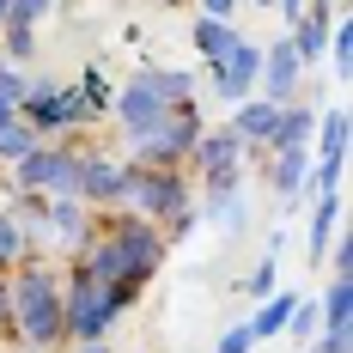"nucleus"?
<instances>
[{
  "label": "nucleus",
  "mask_w": 353,
  "mask_h": 353,
  "mask_svg": "<svg viewBox=\"0 0 353 353\" xmlns=\"http://www.w3.org/2000/svg\"><path fill=\"white\" fill-rule=\"evenodd\" d=\"M323 55H329V73L347 85V73H353V19L347 12H335V31H329V49Z\"/></svg>",
  "instance_id": "nucleus-27"
},
{
  "label": "nucleus",
  "mask_w": 353,
  "mask_h": 353,
  "mask_svg": "<svg viewBox=\"0 0 353 353\" xmlns=\"http://www.w3.org/2000/svg\"><path fill=\"white\" fill-rule=\"evenodd\" d=\"M128 176H134L128 159H110V152H98V146H85V152H79V189H73V201H79V208H92V213L122 208Z\"/></svg>",
  "instance_id": "nucleus-11"
},
{
  "label": "nucleus",
  "mask_w": 353,
  "mask_h": 353,
  "mask_svg": "<svg viewBox=\"0 0 353 353\" xmlns=\"http://www.w3.org/2000/svg\"><path fill=\"white\" fill-rule=\"evenodd\" d=\"M244 286H250V299H256V305H262L268 292H281V250H262V262L250 268Z\"/></svg>",
  "instance_id": "nucleus-29"
},
{
  "label": "nucleus",
  "mask_w": 353,
  "mask_h": 353,
  "mask_svg": "<svg viewBox=\"0 0 353 353\" xmlns=\"http://www.w3.org/2000/svg\"><path fill=\"white\" fill-rule=\"evenodd\" d=\"M6 305H12V274H0V335H6Z\"/></svg>",
  "instance_id": "nucleus-38"
},
{
  "label": "nucleus",
  "mask_w": 353,
  "mask_h": 353,
  "mask_svg": "<svg viewBox=\"0 0 353 353\" xmlns=\"http://www.w3.org/2000/svg\"><path fill=\"white\" fill-rule=\"evenodd\" d=\"M311 159H347V110H317V128H311Z\"/></svg>",
  "instance_id": "nucleus-20"
},
{
  "label": "nucleus",
  "mask_w": 353,
  "mask_h": 353,
  "mask_svg": "<svg viewBox=\"0 0 353 353\" xmlns=\"http://www.w3.org/2000/svg\"><path fill=\"white\" fill-rule=\"evenodd\" d=\"M6 6H12V0H0V25H6Z\"/></svg>",
  "instance_id": "nucleus-42"
},
{
  "label": "nucleus",
  "mask_w": 353,
  "mask_h": 353,
  "mask_svg": "<svg viewBox=\"0 0 353 353\" xmlns=\"http://www.w3.org/2000/svg\"><path fill=\"white\" fill-rule=\"evenodd\" d=\"M244 213H250L244 189H225V195H201V219H213L219 232H244Z\"/></svg>",
  "instance_id": "nucleus-24"
},
{
  "label": "nucleus",
  "mask_w": 353,
  "mask_h": 353,
  "mask_svg": "<svg viewBox=\"0 0 353 353\" xmlns=\"http://www.w3.org/2000/svg\"><path fill=\"white\" fill-rule=\"evenodd\" d=\"M79 353H110V347H104V341H85V347H79Z\"/></svg>",
  "instance_id": "nucleus-40"
},
{
  "label": "nucleus",
  "mask_w": 353,
  "mask_h": 353,
  "mask_svg": "<svg viewBox=\"0 0 353 353\" xmlns=\"http://www.w3.org/2000/svg\"><path fill=\"white\" fill-rule=\"evenodd\" d=\"M201 134H208V116H201V98H189L128 141V165H189Z\"/></svg>",
  "instance_id": "nucleus-4"
},
{
  "label": "nucleus",
  "mask_w": 353,
  "mask_h": 353,
  "mask_svg": "<svg viewBox=\"0 0 353 353\" xmlns=\"http://www.w3.org/2000/svg\"><path fill=\"white\" fill-rule=\"evenodd\" d=\"M317 317H323V329H353V274H329Z\"/></svg>",
  "instance_id": "nucleus-23"
},
{
  "label": "nucleus",
  "mask_w": 353,
  "mask_h": 353,
  "mask_svg": "<svg viewBox=\"0 0 353 353\" xmlns=\"http://www.w3.org/2000/svg\"><path fill=\"white\" fill-rule=\"evenodd\" d=\"M305 353H317V347H305Z\"/></svg>",
  "instance_id": "nucleus-45"
},
{
  "label": "nucleus",
  "mask_w": 353,
  "mask_h": 353,
  "mask_svg": "<svg viewBox=\"0 0 353 353\" xmlns=\"http://www.w3.org/2000/svg\"><path fill=\"white\" fill-rule=\"evenodd\" d=\"M0 189H6V171H0Z\"/></svg>",
  "instance_id": "nucleus-44"
},
{
  "label": "nucleus",
  "mask_w": 353,
  "mask_h": 353,
  "mask_svg": "<svg viewBox=\"0 0 353 353\" xmlns=\"http://www.w3.org/2000/svg\"><path fill=\"white\" fill-rule=\"evenodd\" d=\"M31 232H25V225H19V219H12V213L0 208V274H12V268H19V262H25V256H31Z\"/></svg>",
  "instance_id": "nucleus-26"
},
{
  "label": "nucleus",
  "mask_w": 353,
  "mask_h": 353,
  "mask_svg": "<svg viewBox=\"0 0 353 353\" xmlns=\"http://www.w3.org/2000/svg\"><path fill=\"white\" fill-rule=\"evenodd\" d=\"M98 219V232H104L110 244L122 250L134 268H146V274H159V262H165V232L152 225V219H141V213H128V208H110V213H92Z\"/></svg>",
  "instance_id": "nucleus-10"
},
{
  "label": "nucleus",
  "mask_w": 353,
  "mask_h": 353,
  "mask_svg": "<svg viewBox=\"0 0 353 353\" xmlns=\"http://www.w3.org/2000/svg\"><path fill=\"white\" fill-rule=\"evenodd\" d=\"M213 353H256V335H250L244 323H232V329L219 335V347H213Z\"/></svg>",
  "instance_id": "nucleus-35"
},
{
  "label": "nucleus",
  "mask_w": 353,
  "mask_h": 353,
  "mask_svg": "<svg viewBox=\"0 0 353 353\" xmlns=\"http://www.w3.org/2000/svg\"><path fill=\"white\" fill-rule=\"evenodd\" d=\"M311 128H317V104L311 98H299V104H281V122H274V134L262 152H286V146H311Z\"/></svg>",
  "instance_id": "nucleus-18"
},
{
  "label": "nucleus",
  "mask_w": 353,
  "mask_h": 353,
  "mask_svg": "<svg viewBox=\"0 0 353 353\" xmlns=\"http://www.w3.org/2000/svg\"><path fill=\"white\" fill-rule=\"evenodd\" d=\"M122 311H128V299H122L116 286L92 281V274L73 268V262H61V317H68V341H73V347L104 341Z\"/></svg>",
  "instance_id": "nucleus-3"
},
{
  "label": "nucleus",
  "mask_w": 353,
  "mask_h": 353,
  "mask_svg": "<svg viewBox=\"0 0 353 353\" xmlns=\"http://www.w3.org/2000/svg\"><path fill=\"white\" fill-rule=\"evenodd\" d=\"M256 73H262V43L238 37V49H232L225 61H213V68H208V85H213L219 104H244L250 92H256Z\"/></svg>",
  "instance_id": "nucleus-13"
},
{
  "label": "nucleus",
  "mask_w": 353,
  "mask_h": 353,
  "mask_svg": "<svg viewBox=\"0 0 353 353\" xmlns=\"http://www.w3.org/2000/svg\"><path fill=\"white\" fill-rule=\"evenodd\" d=\"M0 55H6L12 68H31V55H37V31H19V25H6V31H0Z\"/></svg>",
  "instance_id": "nucleus-32"
},
{
  "label": "nucleus",
  "mask_w": 353,
  "mask_h": 353,
  "mask_svg": "<svg viewBox=\"0 0 353 353\" xmlns=\"http://www.w3.org/2000/svg\"><path fill=\"white\" fill-rule=\"evenodd\" d=\"M250 6H262V12H274V0H250Z\"/></svg>",
  "instance_id": "nucleus-41"
},
{
  "label": "nucleus",
  "mask_w": 353,
  "mask_h": 353,
  "mask_svg": "<svg viewBox=\"0 0 353 353\" xmlns=\"http://www.w3.org/2000/svg\"><path fill=\"white\" fill-rule=\"evenodd\" d=\"M68 262H73V268H85L92 281L116 286V292H122L128 305H134V299H141L146 286H152V274H146V268H134V262H128V256H122V250H116V244L104 238V232H98V219H92V238H85V244L73 250Z\"/></svg>",
  "instance_id": "nucleus-9"
},
{
  "label": "nucleus",
  "mask_w": 353,
  "mask_h": 353,
  "mask_svg": "<svg viewBox=\"0 0 353 353\" xmlns=\"http://www.w3.org/2000/svg\"><path fill=\"white\" fill-rule=\"evenodd\" d=\"M189 37H195V55H201L208 68H213V61H225V55L238 49V25H219V19H195Z\"/></svg>",
  "instance_id": "nucleus-21"
},
{
  "label": "nucleus",
  "mask_w": 353,
  "mask_h": 353,
  "mask_svg": "<svg viewBox=\"0 0 353 353\" xmlns=\"http://www.w3.org/2000/svg\"><path fill=\"white\" fill-rule=\"evenodd\" d=\"M189 201H201V195H195L189 165H134L128 195H122V208L141 213V219H152V225H165V219H171V213H183Z\"/></svg>",
  "instance_id": "nucleus-5"
},
{
  "label": "nucleus",
  "mask_w": 353,
  "mask_h": 353,
  "mask_svg": "<svg viewBox=\"0 0 353 353\" xmlns=\"http://www.w3.org/2000/svg\"><path fill=\"white\" fill-rule=\"evenodd\" d=\"M341 176H347V159H311V171H305V189H299V201H323V195H341Z\"/></svg>",
  "instance_id": "nucleus-25"
},
{
  "label": "nucleus",
  "mask_w": 353,
  "mask_h": 353,
  "mask_svg": "<svg viewBox=\"0 0 353 353\" xmlns=\"http://www.w3.org/2000/svg\"><path fill=\"white\" fill-rule=\"evenodd\" d=\"M286 335H292V341H299V347H311V341H317V335H323V317H317V299H299V305H292V317H286Z\"/></svg>",
  "instance_id": "nucleus-30"
},
{
  "label": "nucleus",
  "mask_w": 353,
  "mask_h": 353,
  "mask_svg": "<svg viewBox=\"0 0 353 353\" xmlns=\"http://www.w3.org/2000/svg\"><path fill=\"white\" fill-rule=\"evenodd\" d=\"M189 176H195V195H225V189H244L250 183V146L219 122L208 128L195 152H189Z\"/></svg>",
  "instance_id": "nucleus-6"
},
{
  "label": "nucleus",
  "mask_w": 353,
  "mask_h": 353,
  "mask_svg": "<svg viewBox=\"0 0 353 353\" xmlns=\"http://www.w3.org/2000/svg\"><path fill=\"white\" fill-rule=\"evenodd\" d=\"M335 232H341V195H323V201H311V262H323V256H329Z\"/></svg>",
  "instance_id": "nucleus-22"
},
{
  "label": "nucleus",
  "mask_w": 353,
  "mask_h": 353,
  "mask_svg": "<svg viewBox=\"0 0 353 353\" xmlns=\"http://www.w3.org/2000/svg\"><path fill=\"white\" fill-rule=\"evenodd\" d=\"M189 98H201V79L189 68H134L116 92H110V122L134 141L141 128H152L165 110L189 104Z\"/></svg>",
  "instance_id": "nucleus-2"
},
{
  "label": "nucleus",
  "mask_w": 353,
  "mask_h": 353,
  "mask_svg": "<svg viewBox=\"0 0 353 353\" xmlns=\"http://www.w3.org/2000/svg\"><path fill=\"white\" fill-rule=\"evenodd\" d=\"M305 171H311V146H286V152H268V165H262V183H268L281 201H299V189H305Z\"/></svg>",
  "instance_id": "nucleus-17"
},
{
  "label": "nucleus",
  "mask_w": 353,
  "mask_h": 353,
  "mask_svg": "<svg viewBox=\"0 0 353 353\" xmlns=\"http://www.w3.org/2000/svg\"><path fill=\"white\" fill-rule=\"evenodd\" d=\"M329 274H353V244H347V238L329 244Z\"/></svg>",
  "instance_id": "nucleus-37"
},
{
  "label": "nucleus",
  "mask_w": 353,
  "mask_h": 353,
  "mask_svg": "<svg viewBox=\"0 0 353 353\" xmlns=\"http://www.w3.org/2000/svg\"><path fill=\"white\" fill-rule=\"evenodd\" d=\"M49 12H55V0H12V6H6V25H19V31H37ZM6 25H0V31H6Z\"/></svg>",
  "instance_id": "nucleus-33"
},
{
  "label": "nucleus",
  "mask_w": 353,
  "mask_h": 353,
  "mask_svg": "<svg viewBox=\"0 0 353 353\" xmlns=\"http://www.w3.org/2000/svg\"><path fill=\"white\" fill-rule=\"evenodd\" d=\"M73 92H79V104H85V116L98 122V116H110V79L98 68H85L79 79H73Z\"/></svg>",
  "instance_id": "nucleus-28"
},
{
  "label": "nucleus",
  "mask_w": 353,
  "mask_h": 353,
  "mask_svg": "<svg viewBox=\"0 0 353 353\" xmlns=\"http://www.w3.org/2000/svg\"><path fill=\"white\" fill-rule=\"evenodd\" d=\"M274 122H281V104H268V98H256V92H250L244 104H232V116H225V128H232L250 152H262V146H268Z\"/></svg>",
  "instance_id": "nucleus-16"
},
{
  "label": "nucleus",
  "mask_w": 353,
  "mask_h": 353,
  "mask_svg": "<svg viewBox=\"0 0 353 353\" xmlns=\"http://www.w3.org/2000/svg\"><path fill=\"white\" fill-rule=\"evenodd\" d=\"M19 122L31 128L37 141H68V128H85L92 116H85V104H79V92H73L68 79L31 73V92L19 104Z\"/></svg>",
  "instance_id": "nucleus-7"
},
{
  "label": "nucleus",
  "mask_w": 353,
  "mask_h": 353,
  "mask_svg": "<svg viewBox=\"0 0 353 353\" xmlns=\"http://www.w3.org/2000/svg\"><path fill=\"white\" fill-rule=\"evenodd\" d=\"M305 61L292 55V43L274 37L268 49H262V73H256V98H268V104H299L305 98Z\"/></svg>",
  "instance_id": "nucleus-12"
},
{
  "label": "nucleus",
  "mask_w": 353,
  "mask_h": 353,
  "mask_svg": "<svg viewBox=\"0 0 353 353\" xmlns=\"http://www.w3.org/2000/svg\"><path fill=\"white\" fill-rule=\"evenodd\" d=\"M165 6H183V0H165Z\"/></svg>",
  "instance_id": "nucleus-43"
},
{
  "label": "nucleus",
  "mask_w": 353,
  "mask_h": 353,
  "mask_svg": "<svg viewBox=\"0 0 353 353\" xmlns=\"http://www.w3.org/2000/svg\"><path fill=\"white\" fill-rule=\"evenodd\" d=\"M195 6H201V12H195V19H219V25H232V19H238V6H244V0H195Z\"/></svg>",
  "instance_id": "nucleus-36"
},
{
  "label": "nucleus",
  "mask_w": 353,
  "mask_h": 353,
  "mask_svg": "<svg viewBox=\"0 0 353 353\" xmlns=\"http://www.w3.org/2000/svg\"><path fill=\"white\" fill-rule=\"evenodd\" d=\"M31 238H49L55 250H68V256H73V250L92 238V208H79L73 195H55V201L43 208V219H37Z\"/></svg>",
  "instance_id": "nucleus-15"
},
{
  "label": "nucleus",
  "mask_w": 353,
  "mask_h": 353,
  "mask_svg": "<svg viewBox=\"0 0 353 353\" xmlns=\"http://www.w3.org/2000/svg\"><path fill=\"white\" fill-rule=\"evenodd\" d=\"M79 141H37V152H25L12 171H6V189H31V195H73L79 189Z\"/></svg>",
  "instance_id": "nucleus-8"
},
{
  "label": "nucleus",
  "mask_w": 353,
  "mask_h": 353,
  "mask_svg": "<svg viewBox=\"0 0 353 353\" xmlns=\"http://www.w3.org/2000/svg\"><path fill=\"white\" fill-rule=\"evenodd\" d=\"M6 122H19V110H12V104H0V128H6Z\"/></svg>",
  "instance_id": "nucleus-39"
},
{
  "label": "nucleus",
  "mask_w": 353,
  "mask_h": 353,
  "mask_svg": "<svg viewBox=\"0 0 353 353\" xmlns=\"http://www.w3.org/2000/svg\"><path fill=\"white\" fill-rule=\"evenodd\" d=\"M292 305H299V292H268V299L256 305V317L244 323L250 335H256V347H262V341H274V335H286V317H292Z\"/></svg>",
  "instance_id": "nucleus-19"
},
{
  "label": "nucleus",
  "mask_w": 353,
  "mask_h": 353,
  "mask_svg": "<svg viewBox=\"0 0 353 353\" xmlns=\"http://www.w3.org/2000/svg\"><path fill=\"white\" fill-rule=\"evenodd\" d=\"M6 335L25 347H61L68 317H61V262L31 250L12 268V305H6Z\"/></svg>",
  "instance_id": "nucleus-1"
},
{
  "label": "nucleus",
  "mask_w": 353,
  "mask_h": 353,
  "mask_svg": "<svg viewBox=\"0 0 353 353\" xmlns=\"http://www.w3.org/2000/svg\"><path fill=\"white\" fill-rule=\"evenodd\" d=\"M25 92H31V73L25 68H12V61H6V55H0V104H25Z\"/></svg>",
  "instance_id": "nucleus-34"
},
{
  "label": "nucleus",
  "mask_w": 353,
  "mask_h": 353,
  "mask_svg": "<svg viewBox=\"0 0 353 353\" xmlns=\"http://www.w3.org/2000/svg\"><path fill=\"white\" fill-rule=\"evenodd\" d=\"M25 152H37V134L25 122H6V128H0V171H12Z\"/></svg>",
  "instance_id": "nucleus-31"
},
{
  "label": "nucleus",
  "mask_w": 353,
  "mask_h": 353,
  "mask_svg": "<svg viewBox=\"0 0 353 353\" xmlns=\"http://www.w3.org/2000/svg\"><path fill=\"white\" fill-rule=\"evenodd\" d=\"M335 12H341V6H329V0H305V6H299V19L286 25V43H292V55L305 61V73L323 61L329 31H335Z\"/></svg>",
  "instance_id": "nucleus-14"
}]
</instances>
